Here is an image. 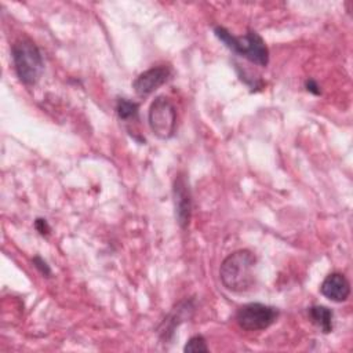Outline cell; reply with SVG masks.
I'll use <instances>...</instances> for the list:
<instances>
[{"instance_id":"cell-1","label":"cell","mask_w":353,"mask_h":353,"mask_svg":"<svg viewBox=\"0 0 353 353\" xmlns=\"http://www.w3.org/2000/svg\"><path fill=\"white\" fill-rule=\"evenodd\" d=\"M256 256L250 250H237L229 254L219 266V279L232 292H245L255 283L254 269Z\"/></svg>"},{"instance_id":"cell-2","label":"cell","mask_w":353,"mask_h":353,"mask_svg":"<svg viewBox=\"0 0 353 353\" xmlns=\"http://www.w3.org/2000/svg\"><path fill=\"white\" fill-rule=\"evenodd\" d=\"M214 33L219 41L225 44L230 51L248 59L259 66H268L269 48L265 40L255 30H248L244 36H234L223 26H215Z\"/></svg>"},{"instance_id":"cell-3","label":"cell","mask_w":353,"mask_h":353,"mask_svg":"<svg viewBox=\"0 0 353 353\" xmlns=\"http://www.w3.org/2000/svg\"><path fill=\"white\" fill-rule=\"evenodd\" d=\"M15 73L25 85H34L44 70V62L39 47L28 37L18 39L11 47Z\"/></svg>"},{"instance_id":"cell-4","label":"cell","mask_w":353,"mask_h":353,"mask_svg":"<svg viewBox=\"0 0 353 353\" xmlns=\"http://www.w3.org/2000/svg\"><path fill=\"white\" fill-rule=\"evenodd\" d=\"M152 132L160 139H170L176 130V110L168 97L159 95L153 99L148 112Z\"/></svg>"},{"instance_id":"cell-5","label":"cell","mask_w":353,"mask_h":353,"mask_svg":"<svg viewBox=\"0 0 353 353\" xmlns=\"http://www.w3.org/2000/svg\"><path fill=\"white\" fill-rule=\"evenodd\" d=\"M279 317V310L259 302L243 305L236 312V321L245 331H262L270 327Z\"/></svg>"},{"instance_id":"cell-6","label":"cell","mask_w":353,"mask_h":353,"mask_svg":"<svg viewBox=\"0 0 353 353\" xmlns=\"http://www.w3.org/2000/svg\"><path fill=\"white\" fill-rule=\"evenodd\" d=\"M175 219L181 229H186L192 218V193L185 174H176L172 186Z\"/></svg>"},{"instance_id":"cell-7","label":"cell","mask_w":353,"mask_h":353,"mask_svg":"<svg viewBox=\"0 0 353 353\" xmlns=\"http://www.w3.org/2000/svg\"><path fill=\"white\" fill-rule=\"evenodd\" d=\"M171 76V69L167 65L153 66L141 74L132 81V88L139 97H146L154 92L159 87H161Z\"/></svg>"},{"instance_id":"cell-8","label":"cell","mask_w":353,"mask_h":353,"mask_svg":"<svg viewBox=\"0 0 353 353\" xmlns=\"http://www.w3.org/2000/svg\"><path fill=\"white\" fill-rule=\"evenodd\" d=\"M194 312V302L193 299H183L172 307L168 316L164 319L159 328V335L163 341H168L172 338L175 328L185 320L190 319Z\"/></svg>"},{"instance_id":"cell-9","label":"cell","mask_w":353,"mask_h":353,"mask_svg":"<svg viewBox=\"0 0 353 353\" xmlns=\"http://www.w3.org/2000/svg\"><path fill=\"white\" fill-rule=\"evenodd\" d=\"M320 292L332 302H345L350 295V284L345 274L339 272L330 273L320 285Z\"/></svg>"},{"instance_id":"cell-10","label":"cell","mask_w":353,"mask_h":353,"mask_svg":"<svg viewBox=\"0 0 353 353\" xmlns=\"http://www.w3.org/2000/svg\"><path fill=\"white\" fill-rule=\"evenodd\" d=\"M307 314H309L310 321L317 328H320L321 332L330 334L332 331L334 313H332L331 309H328L327 306H323V305H314V306L309 307Z\"/></svg>"},{"instance_id":"cell-11","label":"cell","mask_w":353,"mask_h":353,"mask_svg":"<svg viewBox=\"0 0 353 353\" xmlns=\"http://www.w3.org/2000/svg\"><path fill=\"white\" fill-rule=\"evenodd\" d=\"M139 105L137 102L128 101L125 98H119L116 102V113L121 121L131 123L138 120Z\"/></svg>"},{"instance_id":"cell-12","label":"cell","mask_w":353,"mask_h":353,"mask_svg":"<svg viewBox=\"0 0 353 353\" xmlns=\"http://www.w3.org/2000/svg\"><path fill=\"white\" fill-rule=\"evenodd\" d=\"M183 352L189 353H197V352H208L207 341L203 335H193L188 339L186 345L183 346Z\"/></svg>"},{"instance_id":"cell-13","label":"cell","mask_w":353,"mask_h":353,"mask_svg":"<svg viewBox=\"0 0 353 353\" xmlns=\"http://www.w3.org/2000/svg\"><path fill=\"white\" fill-rule=\"evenodd\" d=\"M33 265H34V268L41 273V274H44V276H51V269H50V266L47 265V262L41 258V256H39V255H36L34 258H33Z\"/></svg>"},{"instance_id":"cell-14","label":"cell","mask_w":353,"mask_h":353,"mask_svg":"<svg viewBox=\"0 0 353 353\" xmlns=\"http://www.w3.org/2000/svg\"><path fill=\"white\" fill-rule=\"evenodd\" d=\"M34 229H36L41 236H47V234L50 233V230H51L48 222H47L44 218H37V219L34 221Z\"/></svg>"},{"instance_id":"cell-15","label":"cell","mask_w":353,"mask_h":353,"mask_svg":"<svg viewBox=\"0 0 353 353\" xmlns=\"http://www.w3.org/2000/svg\"><path fill=\"white\" fill-rule=\"evenodd\" d=\"M305 87H306V90L309 91V92H312V94H314V95H320V87H319V84L313 80V79H307L306 81H305Z\"/></svg>"}]
</instances>
